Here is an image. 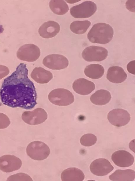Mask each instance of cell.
Here are the masks:
<instances>
[{
	"instance_id": "cell-10",
	"label": "cell",
	"mask_w": 135,
	"mask_h": 181,
	"mask_svg": "<svg viewBox=\"0 0 135 181\" xmlns=\"http://www.w3.org/2000/svg\"><path fill=\"white\" fill-rule=\"evenodd\" d=\"M107 118L111 124L118 127L126 125L131 119L129 113L126 110L121 108L111 110L108 113Z\"/></svg>"
},
{
	"instance_id": "cell-27",
	"label": "cell",
	"mask_w": 135,
	"mask_h": 181,
	"mask_svg": "<svg viewBox=\"0 0 135 181\" xmlns=\"http://www.w3.org/2000/svg\"><path fill=\"white\" fill-rule=\"evenodd\" d=\"M9 73V70L7 67L0 65V80L7 76Z\"/></svg>"
},
{
	"instance_id": "cell-7",
	"label": "cell",
	"mask_w": 135,
	"mask_h": 181,
	"mask_svg": "<svg viewBox=\"0 0 135 181\" xmlns=\"http://www.w3.org/2000/svg\"><path fill=\"white\" fill-rule=\"evenodd\" d=\"M108 54V51L105 48L91 46L84 49L82 56L87 61H101L107 58Z\"/></svg>"
},
{
	"instance_id": "cell-19",
	"label": "cell",
	"mask_w": 135,
	"mask_h": 181,
	"mask_svg": "<svg viewBox=\"0 0 135 181\" xmlns=\"http://www.w3.org/2000/svg\"><path fill=\"white\" fill-rule=\"evenodd\" d=\"M135 177V171L131 169L117 170L109 176L110 180L114 181H131Z\"/></svg>"
},
{
	"instance_id": "cell-5",
	"label": "cell",
	"mask_w": 135,
	"mask_h": 181,
	"mask_svg": "<svg viewBox=\"0 0 135 181\" xmlns=\"http://www.w3.org/2000/svg\"><path fill=\"white\" fill-rule=\"evenodd\" d=\"M97 9L95 4L91 1H86L71 8V15L76 18H86L92 16Z\"/></svg>"
},
{
	"instance_id": "cell-25",
	"label": "cell",
	"mask_w": 135,
	"mask_h": 181,
	"mask_svg": "<svg viewBox=\"0 0 135 181\" xmlns=\"http://www.w3.org/2000/svg\"><path fill=\"white\" fill-rule=\"evenodd\" d=\"M7 181H33L31 178L28 175L19 173L9 176Z\"/></svg>"
},
{
	"instance_id": "cell-2",
	"label": "cell",
	"mask_w": 135,
	"mask_h": 181,
	"mask_svg": "<svg viewBox=\"0 0 135 181\" xmlns=\"http://www.w3.org/2000/svg\"><path fill=\"white\" fill-rule=\"evenodd\" d=\"M114 30L110 25L104 23L94 24L87 34V38L91 42L105 44L112 40Z\"/></svg>"
},
{
	"instance_id": "cell-21",
	"label": "cell",
	"mask_w": 135,
	"mask_h": 181,
	"mask_svg": "<svg viewBox=\"0 0 135 181\" xmlns=\"http://www.w3.org/2000/svg\"><path fill=\"white\" fill-rule=\"evenodd\" d=\"M85 75L92 79H98L101 78L104 73V69L100 65L91 64L86 66L84 70Z\"/></svg>"
},
{
	"instance_id": "cell-22",
	"label": "cell",
	"mask_w": 135,
	"mask_h": 181,
	"mask_svg": "<svg viewBox=\"0 0 135 181\" xmlns=\"http://www.w3.org/2000/svg\"><path fill=\"white\" fill-rule=\"evenodd\" d=\"M49 6L54 13L58 15H62L66 14L69 9L66 3L62 0H51L49 2Z\"/></svg>"
},
{
	"instance_id": "cell-29",
	"label": "cell",
	"mask_w": 135,
	"mask_h": 181,
	"mask_svg": "<svg viewBox=\"0 0 135 181\" xmlns=\"http://www.w3.org/2000/svg\"><path fill=\"white\" fill-rule=\"evenodd\" d=\"M135 60L130 62L127 66V69L130 73L135 74Z\"/></svg>"
},
{
	"instance_id": "cell-4",
	"label": "cell",
	"mask_w": 135,
	"mask_h": 181,
	"mask_svg": "<svg viewBox=\"0 0 135 181\" xmlns=\"http://www.w3.org/2000/svg\"><path fill=\"white\" fill-rule=\"evenodd\" d=\"M28 155L31 158L37 160H41L47 158L50 154L48 146L40 141H35L30 143L26 149Z\"/></svg>"
},
{
	"instance_id": "cell-9",
	"label": "cell",
	"mask_w": 135,
	"mask_h": 181,
	"mask_svg": "<svg viewBox=\"0 0 135 181\" xmlns=\"http://www.w3.org/2000/svg\"><path fill=\"white\" fill-rule=\"evenodd\" d=\"M43 64L53 70H60L66 68L69 64L67 58L63 55L56 54H49L45 57L42 61Z\"/></svg>"
},
{
	"instance_id": "cell-6",
	"label": "cell",
	"mask_w": 135,
	"mask_h": 181,
	"mask_svg": "<svg viewBox=\"0 0 135 181\" xmlns=\"http://www.w3.org/2000/svg\"><path fill=\"white\" fill-rule=\"evenodd\" d=\"M40 55L39 48L33 44H26L22 46L18 50L16 56L21 61L33 62L38 59Z\"/></svg>"
},
{
	"instance_id": "cell-20",
	"label": "cell",
	"mask_w": 135,
	"mask_h": 181,
	"mask_svg": "<svg viewBox=\"0 0 135 181\" xmlns=\"http://www.w3.org/2000/svg\"><path fill=\"white\" fill-rule=\"evenodd\" d=\"M111 96L108 91L100 89L96 91L90 97V100L93 104L98 105H104L110 100Z\"/></svg>"
},
{
	"instance_id": "cell-18",
	"label": "cell",
	"mask_w": 135,
	"mask_h": 181,
	"mask_svg": "<svg viewBox=\"0 0 135 181\" xmlns=\"http://www.w3.org/2000/svg\"><path fill=\"white\" fill-rule=\"evenodd\" d=\"M84 178L85 175L83 171L74 167L65 170L61 175V179L63 181H82Z\"/></svg>"
},
{
	"instance_id": "cell-3",
	"label": "cell",
	"mask_w": 135,
	"mask_h": 181,
	"mask_svg": "<svg viewBox=\"0 0 135 181\" xmlns=\"http://www.w3.org/2000/svg\"><path fill=\"white\" fill-rule=\"evenodd\" d=\"M52 103L60 106L68 105L73 103L74 97L72 93L64 88H59L52 90L48 95Z\"/></svg>"
},
{
	"instance_id": "cell-24",
	"label": "cell",
	"mask_w": 135,
	"mask_h": 181,
	"mask_svg": "<svg viewBox=\"0 0 135 181\" xmlns=\"http://www.w3.org/2000/svg\"><path fill=\"white\" fill-rule=\"evenodd\" d=\"M97 138L94 135L88 133L83 135L81 138L80 143L83 145L89 147L94 145L97 142Z\"/></svg>"
},
{
	"instance_id": "cell-12",
	"label": "cell",
	"mask_w": 135,
	"mask_h": 181,
	"mask_svg": "<svg viewBox=\"0 0 135 181\" xmlns=\"http://www.w3.org/2000/svg\"><path fill=\"white\" fill-rule=\"evenodd\" d=\"M21 160L15 156L6 155L0 157V170L5 172H10L19 169L21 167Z\"/></svg>"
},
{
	"instance_id": "cell-26",
	"label": "cell",
	"mask_w": 135,
	"mask_h": 181,
	"mask_svg": "<svg viewBox=\"0 0 135 181\" xmlns=\"http://www.w3.org/2000/svg\"><path fill=\"white\" fill-rule=\"evenodd\" d=\"M11 123L9 118L4 113H0V129L7 128Z\"/></svg>"
},
{
	"instance_id": "cell-15",
	"label": "cell",
	"mask_w": 135,
	"mask_h": 181,
	"mask_svg": "<svg viewBox=\"0 0 135 181\" xmlns=\"http://www.w3.org/2000/svg\"><path fill=\"white\" fill-rule=\"evenodd\" d=\"M60 30L59 25L56 22L50 21L43 24L40 27L38 32L42 37L48 38L55 36Z\"/></svg>"
},
{
	"instance_id": "cell-14",
	"label": "cell",
	"mask_w": 135,
	"mask_h": 181,
	"mask_svg": "<svg viewBox=\"0 0 135 181\" xmlns=\"http://www.w3.org/2000/svg\"><path fill=\"white\" fill-rule=\"evenodd\" d=\"M72 88L77 93L86 95L90 94L94 90L95 86L92 81L84 78H79L73 82Z\"/></svg>"
},
{
	"instance_id": "cell-30",
	"label": "cell",
	"mask_w": 135,
	"mask_h": 181,
	"mask_svg": "<svg viewBox=\"0 0 135 181\" xmlns=\"http://www.w3.org/2000/svg\"><path fill=\"white\" fill-rule=\"evenodd\" d=\"M134 139L133 140L131 141L129 144V147L130 149L133 152H134Z\"/></svg>"
},
{
	"instance_id": "cell-28",
	"label": "cell",
	"mask_w": 135,
	"mask_h": 181,
	"mask_svg": "<svg viewBox=\"0 0 135 181\" xmlns=\"http://www.w3.org/2000/svg\"><path fill=\"white\" fill-rule=\"evenodd\" d=\"M135 0H128L125 3L126 8L130 11L134 12L135 10Z\"/></svg>"
},
{
	"instance_id": "cell-8",
	"label": "cell",
	"mask_w": 135,
	"mask_h": 181,
	"mask_svg": "<svg viewBox=\"0 0 135 181\" xmlns=\"http://www.w3.org/2000/svg\"><path fill=\"white\" fill-rule=\"evenodd\" d=\"M22 118L28 124L37 125L45 122L47 118V114L44 109L39 108L32 111H24L22 114Z\"/></svg>"
},
{
	"instance_id": "cell-1",
	"label": "cell",
	"mask_w": 135,
	"mask_h": 181,
	"mask_svg": "<svg viewBox=\"0 0 135 181\" xmlns=\"http://www.w3.org/2000/svg\"><path fill=\"white\" fill-rule=\"evenodd\" d=\"M28 74L26 64L22 63L4 80L0 90V98L3 104L26 110L31 109L37 104L36 89Z\"/></svg>"
},
{
	"instance_id": "cell-23",
	"label": "cell",
	"mask_w": 135,
	"mask_h": 181,
	"mask_svg": "<svg viewBox=\"0 0 135 181\" xmlns=\"http://www.w3.org/2000/svg\"><path fill=\"white\" fill-rule=\"evenodd\" d=\"M91 24V22L88 20L76 21L71 23L70 28L74 33L81 34L86 32Z\"/></svg>"
},
{
	"instance_id": "cell-16",
	"label": "cell",
	"mask_w": 135,
	"mask_h": 181,
	"mask_svg": "<svg viewBox=\"0 0 135 181\" xmlns=\"http://www.w3.org/2000/svg\"><path fill=\"white\" fill-rule=\"evenodd\" d=\"M127 75L123 68L117 66L110 67L107 71L106 77L110 82L115 83H121L127 78Z\"/></svg>"
},
{
	"instance_id": "cell-17",
	"label": "cell",
	"mask_w": 135,
	"mask_h": 181,
	"mask_svg": "<svg viewBox=\"0 0 135 181\" xmlns=\"http://www.w3.org/2000/svg\"><path fill=\"white\" fill-rule=\"evenodd\" d=\"M30 76L35 82L40 84H46L53 78L50 71L40 67H35L32 71Z\"/></svg>"
},
{
	"instance_id": "cell-11",
	"label": "cell",
	"mask_w": 135,
	"mask_h": 181,
	"mask_svg": "<svg viewBox=\"0 0 135 181\" xmlns=\"http://www.w3.org/2000/svg\"><path fill=\"white\" fill-rule=\"evenodd\" d=\"M114 168L110 162L105 158H99L94 160L90 166L91 173L99 176L107 175L112 171Z\"/></svg>"
},
{
	"instance_id": "cell-13",
	"label": "cell",
	"mask_w": 135,
	"mask_h": 181,
	"mask_svg": "<svg viewBox=\"0 0 135 181\" xmlns=\"http://www.w3.org/2000/svg\"><path fill=\"white\" fill-rule=\"evenodd\" d=\"M111 158L116 165L120 167H129L134 162L133 156L129 152L123 150L115 152L112 154Z\"/></svg>"
}]
</instances>
